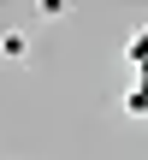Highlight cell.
I'll use <instances>...</instances> for the list:
<instances>
[{"label":"cell","instance_id":"7a4b0ae2","mask_svg":"<svg viewBox=\"0 0 148 160\" xmlns=\"http://www.w3.org/2000/svg\"><path fill=\"white\" fill-rule=\"evenodd\" d=\"M125 113H131V119H148V83L125 89Z\"/></svg>","mask_w":148,"mask_h":160},{"label":"cell","instance_id":"3957f363","mask_svg":"<svg viewBox=\"0 0 148 160\" xmlns=\"http://www.w3.org/2000/svg\"><path fill=\"white\" fill-rule=\"evenodd\" d=\"M125 59H131V65H148V30H136V36L125 42Z\"/></svg>","mask_w":148,"mask_h":160},{"label":"cell","instance_id":"6da1fadb","mask_svg":"<svg viewBox=\"0 0 148 160\" xmlns=\"http://www.w3.org/2000/svg\"><path fill=\"white\" fill-rule=\"evenodd\" d=\"M0 59L24 65V59H30V36H24V30H0Z\"/></svg>","mask_w":148,"mask_h":160}]
</instances>
